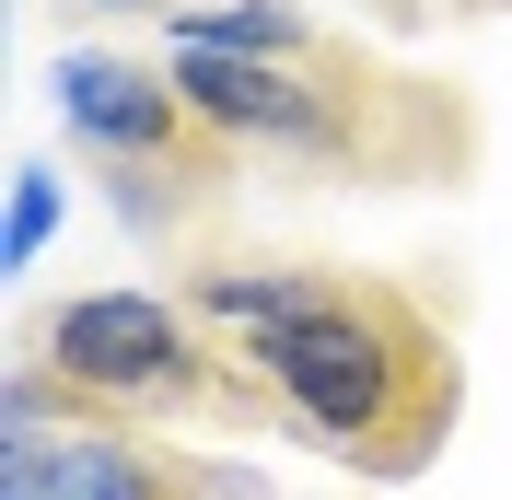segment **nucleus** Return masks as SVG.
Here are the masks:
<instances>
[{"label":"nucleus","instance_id":"1a4fd4ad","mask_svg":"<svg viewBox=\"0 0 512 500\" xmlns=\"http://www.w3.org/2000/svg\"><path fill=\"white\" fill-rule=\"evenodd\" d=\"M94 12H163V24H175V12H198V0H94Z\"/></svg>","mask_w":512,"mask_h":500},{"label":"nucleus","instance_id":"6e6552de","mask_svg":"<svg viewBox=\"0 0 512 500\" xmlns=\"http://www.w3.org/2000/svg\"><path fill=\"white\" fill-rule=\"evenodd\" d=\"M47 233H59V163L24 152V163H12V210H0V268H35Z\"/></svg>","mask_w":512,"mask_h":500},{"label":"nucleus","instance_id":"0eeeda50","mask_svg":"<svg viewBox=\"0 0 512 500\" xmlns=\"http://www.w3.org/2000/svg\"><path fill=\"white\" fill-rule=\"evenodd\" d=\"M338 24H315L303 0H198L163 24V47H222V59H315Z\"/></svg>","mask_w":512,"mask_h":500},{"label":"nucleus","instance_id":"7ed1b4c3","mask_svg":"<svg viewBox=\"0 0 512 500\" xmlns=\"http://www.w3.org/2000/svg\"><path fill=\"white\" fill-rule=\"evenodd\" d=\"M24 361L82 396V419H128V431H280L268 384L245 373V349H222L175 291H70L24 326Z\"/></svg>","mask_w":512,"mask_h":500},{"label":"nucleus","instance_id":"20e7f679","mask_svg":"<svg viewBox=\"0 0 512 500\" xmlns=\"http://www.w3.org/2000/svg\"><path fill=\"white\" fill-rule=\"evenodd\" d=\"M59 128L94 152L105 210H117L140 245L198 256V233L233 210V175H245V163L187 117V94H175V70H163V59L70 47V59H59Z\"/></svg>","mask_w":512,"mask_h":500},{"label":"nucleus","instance_id":"423d86ee","mask_svg":"<svg viewBox=\"0 0 512 500\" xmlns=\"http://www.w3.org/2000/svg\"><path fill=\"white\" fill-rule=\"evenodd\" d=\"M338 268V256H268V245H198V256H175V303L210 326L222 349H245V338H268L280 314H303L315 303V280Z\"/></svg>","mask_w":512,"mask_h":500},{"label":"nucleus","instance_id":"f257e3e1","mask_svg":"<svg viewBox=\"0 0 512 500\" xmlns=\"http://www.w3.org/2000/svg\"><path fill=\"white\" fill-rule=\"evenodd\" d=\"M187 117L233 163H291L315 187H466L478 105L408 59H373L361 35H326L315 59H222V47H163Z\"/></svg>","mask_w":512,"mask_h":500},{"label":"nucleus","instance_id":"9d476101","mask_svg":"<svg viewBox=\"0 0 512 500\" xmlns=\"http://www.w3.org/2000/svg\"><path fill=\"white\" fill-rule=\"evenodd\" d=\"M454 12H512V0H454Z\"/></svg>","mask_w":512,"mask_h":500},{"label":"nucleus","instance_id":"39448f33","mask_svg":"<svg viewBox=\"0 0 512 500\" xmlns=\"http://www.w3.org/2000/svg\"><path fill=\"white\" fill-rule=\"evenodd\" d=\"M47 500H268V477L175 454L163 431H128V419H82V431H59Z\"/></svg>","mask_w":512,"mask_h":500},{"label":"nucleus","instance_id":"f03ea898","mask_svg":"<svg viewBox=\"0 0 512 500\" xmlns=\"http://www.w3.org/2000/svg\"><path fill=\"white\" fill-rule=\"evenodd\" d=\"M245 373L268 384L280 431H303L315 454H338L373 489H408L454 442V419H466V361H454L443 314L408 280H373L350 256L315 280L303 314L245 338Z\"/></svg>","mask_w":512,"mask_h":500}]
</instances>
